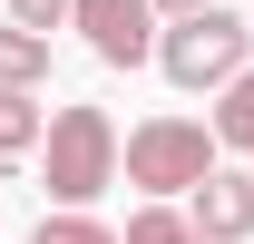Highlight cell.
<instances>
[{
  "mask_svg": "<svg viewBox=\"0 0 254 244\" xmlns=\"http://www.w3.org/2000/svg\"><path fill=\"white\" fill-rule=\"evenodd\" d=\"M39 176H49V205H98L118 185V127H108V108H59L39 127Z\"/></svg>",
  "mask_w": 254,
  "mask_h": 244,
  "instance_id": "1",
  "label": "cell"
},
{
  "mask_svg": "<svg viewBox=\"0 0 254 244\" xmlns=\"http://www.w3.org/2000/svg\"><path fill=\"white\" fill-rule=\"evenodd\" d=\"M254 30L235 20V10H215V0H195V10H176V30H157V49L147 59L176 78V88H225L235 68H245Z\"/></svg>",
  "mask_w": 254,
  "mask_h": 244,
  "instance_id": "2",
  "label": "cell"
},
{
  "mask_svg": "<svg viewBox=\"0 0 254 244\" xmlns=\"http://www.w3.org/2000/svg\"><path fill=\"white\" fill-rule=\"evenodd\" d=\"M215 156H225L215 127H195V118H147V127H127V137H118V176L147 185V195H186Z\"/></svg>",
  "mask_w": 254,
  "mask_h": 244,
  "instance_id": "3",
  "label": "cell"
},
{
  "mask_svg": "<svg viewBox=\"0 0 254 244\" xmlns=\"http://www.w3.org/2000/svg\"><path fill=\"white\" fill-rule=\"evenodd\" d=\"M68 20L88 30V49L108 68H137L157 49V10H147V0H68Z\"/></svg>",
  "mask_w": 254,
  "mask_h": 244,
  "instance_id": "4",
  "label": "cell"
},
{
  "mask_svg": "<svg viewBox=\"0 0 254 244\" xmlns=\"http://www.w3.org/2000/svg\"><path fill=\"white\" fill-rule=\"evenodd\" d=\"M186 195H195V205H186V225H195L205 244H245V235H254V176H225V166H205Z\"/></svg>",
  "mask_w": 254,
  "mask_h": 244,
  "instance_id": "5",
  "label": "cell"
},
{
  "mask_svg": "<svg viewBox=\"0 0 254 244\" xmlns=\"http://www.w3.org/2000/svg\"><path fill=\"white\" fill-rule=\"evenodd\" d=\"M49 78V30H0V88H39Z\"/></svg>",
  "mask_w": 254,
  "mask_h": 244,
  "instance_id": "6",
  "label": "cell"
},
{
  "mask_svg": "<svg viewBox=\"0 0 254 244\" xmlns=\"http://www.w3.org/2000/svg\"><path fill=\"white\" fill-rule=\"evenodd\" d=\"M39 127H49V108H39L30 88H0V166H10V156H30Z\"/></svg>",
  "mask_w": 254,
  "mask_h": 244,
  "instance_id": "7",
  "label": "cell"
},
{
  "mask_svg": "<svg viewBox=\"0 0 254 244\" xmlns=\"http://www.w3.org/2000/svg\"><path fill=\"white\" fill-rule=\"evenodd\" d=\"M215 147H245L254 156V59L225 78V108H215Z\"/></svg>",
  "mask_w": 254,
  "mask_h": 244,
  "instance_id": "8",
  "label": "cell"
},
{
  "mask_svg": "<svg viewBox=\"0 0 254 244\" xmlns=\"http://www.w3.org/2000/svg\"><path fill=\"white\" fill-rule=\"evenodd\" d=\"M118 244H205V235H195L186 215L157 195V205H137V215H127V235H118Z\"/></svg>",
  "mask_w": 254,
  "mask_h": 244,
  "instance_id": "9",
  "label": "cell"
},
{
  "mask_svg": "<svg viewBox=\"0 0 254 244\" xmlns=\"http://www.w3.org/2000/svg\"><path fill=\"white\" fill-rule=\"evenodd\" d=\"M30 244H118V225H98L88 205H59V215H39Z\"/></svg>",
  "mask_w": 254,
  "mask_h": 244,
  "instance_id": "10",
  "label": "cell"
},
{
  "mask_svg": "<svg viewBox=\"0 0 254 244\" xmlns=\"http://www.w3.org/2000/svg\"><path fill=\"white\" fill-rule=\"evenodd\" d=\"M10 20H20V30H59L68 0H10Z\"/></svg>",
  "mask_w": 254,
  "mask_h": 244,
  "instance_id": "11",
  "label": "cell"
},
{
  "mask_svg": "<svg viewBox=\"0 0 254 244\" xmlns=\"http://www.w3.org/2000/svg\"><path fill=\"white\" fill-rule=\"evenodd\" d=\"M147 10H166V20H176V10H195V0H147Z\"/></svg>",
  "mask_w": 254,
  "mask_h": 244,
  "instance_id": "12",
  "label": "cell"
}]
</instances>
